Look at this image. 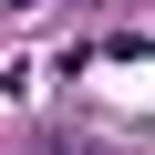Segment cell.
Returning <instances> with one entry per match:
<instances>
[{
  "label": "cell",
  "mask_w": 155,
  "mask_h": 155,
  "mask_svg": "<svg viewBox=\"0 0 155 155\" xmlns=\"http://www.w3.org/2000/svg\"><path fill=\"white\" fill-rule=\"evenodd\" d=\"M0 11H21V0H0Z\"/></svg>",
  "instance_id": "1"
}]
</instances>
